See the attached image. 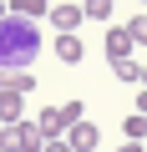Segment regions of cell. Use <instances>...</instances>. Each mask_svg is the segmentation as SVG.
<instances>
[{"instance_id": "1", "label": "cell", "mask_w": 147, "mask_h": 152, "mask_svg": "<svg viewBox=\"0 0 147 152\" xmlns=\"http://www.w3.org/2000/svg\"><path fill=\"white\" fill-rule=\"evenodd\" d=\"M41 51V26L26 20V15H10L0 20V71H26Z\"/></svg>"}, {"instance_id": "2", "label": "cell", "mask_w": 147, "mask_h": 152, "mask_svg": "<svg viewBox=\"0 0 147 152\" xmlns=\"http://www.w3.org/2000/svg\"><path fill=\"white\" fill-rule=\"evenodd\" d=\"M81 117H86V107H81V102H61V107H46V112H41V117H31V122H36L41 142H56V137H66L71 127H76Z\"/></svg>"}, {"instance_id": "3", "label": "cell", "mask_w": 147, "mask_h": 152, "mask_svg": "<svg viewBox=\"0 0 147 152\" xmlns=\"http://www.w3.org/2000/svg\"><path fill=\"white\" fill-rule=\"evenodd\" d=\"M0 152H41V132L31 117L10 122V127H0Z\"/></svg>"}, {"instance_id": "4", "label": "cell", "mask_w": 147, "mask_h": 152, "mask_svg": "<svg viewBox=\"0 0 147 152\" xmlns=\"http://www.w3.org/2000/svg\"><path fill=\"white\" fill-rule=\"evenodd\" d=\"M61 142H66V147H71V152H97V142H102V127H97V122H86V117H81V122H76V127H71V132H66V137H61Z\"/></svg>"}, {"instance_id": "5", "label": "cell", "mask_w": 147, "mask_h": 152, "mask_svg": "<svg viewBox=\"0 0 147 152\" xmlns=\"http://www.w3.org/2000/svg\"><path fill=\"white\" fill-rule=\"evenodd\" d=\"M46 20H51L56 36H76V31H81V5H51Z\"/></svg>"}, {"instance_id": "6", "label": "cell", "mask_w": 147, "mask_h": 152, "mask_svg": "<svg viewBox=\"0 0 147 152\" xmlns=\"http://www.w3.org/2000/svg\"><path fill=\"white\" fill-rule=\"evenodd\" d=\"M107 61H132V36H127V26H112V31H107Z\"/></svg>"}, {"instance_id": "7", "label": "cell", "mask_w": 147, "mask_h": 152, "mask_svg": "<svg viewBox=\"0 0 147 152\" xmlns=\"http://www.w3.org/2000/svg\"><path fill=\"white\" fill-rule=\"evenodd\" d=\"M51 5H56V0H10L5 10H10V15H26V20H41Z\"/></svg>"}, {"instance_id": "8", "label": "cell", "mask_w": 147, "mask_h": 152, "mask_svg": "<svg viewBox=\"0 0 147 152\" xmlns=\"http://www.w3.org/2000/svg\"><path fill=\"white\" fill-rule=\"evenodd\" d=\"M20 91H0V127H10V122H20Z\"/></svg>"}, {"instance_id": "9", "label": "cell", "mask_w": 147, "mask_h": 152, "mask_svg": "<svg viewBox=\"0 0 147 152\" xmlns=\"http://www.w3.org/2000/svg\"><path fill=\"white\" fill-rule=\"evenodd\" d=\"M81 51H86V46H81V36H56V56H61L66 66H76V61H81Z\"/></svg>"}, {"instance_id": "10", "label": "cell", "mask_w": 147, "mask_h": 152, "mask_svg": "<svg viewBox=\"0 0 147 152\" xmlns=\"http://www.w3.org/2000/svg\"><path fill=\"white\" fill-rule=\"evenodd\" d=\"M112 76L122 86H142V61H112Z\"/></svg>"}, {"instance_id": "11", "label": "cell", "mask_w": 147, "mask_h": 152, "mask_svg": "<svg viewBox=\"0 0 147 152\" xmlns=\"http://www.w3.org/2000/svg\"><path fill=\"white\" fill-rule=\"evenodd\" d=\"M112 15V0H81V20H107Z\"/></svg>"}, {"instance_id": "12", "label": "cell", "mask_w": 147, "mask_h": 152, "mask_svg": "<svg viewBox=\"0 0 147 152\" xmlns=\"http://www.w3.org/2000/svg\"><path fill=\"white\" fill-rule=\"evenodd\" d=\"M122 132H127V142H142V137H147V117H137V112L122 117Z\"/></svg>"}, {"instance_id": "13", "label": "cell", "mask_w": 147, "mask_h": 152, "mask_svg": "<svg viewBox=\"0 0 147 152\" xmlns=\"http://www.w3.org/2000/svg\"><path fill=\"white\" fill-rule=\"evenodd\" d=\"M31 86H36V76H26V71H10V76H5V91H20V96H26Z\"/></svg>"}, {"instance_id": "14", "label": "cell", "mask_w": 147, "mask_h": 152, "mask_svg": "<svg viewBox=\"0 0 147 152\" xmlns=\"http://www.w3.org/2000/svg\"><path fill=\"white\" fill-rule=\"evenodd\" d=\"M127 36H132V46H147V15H132L127 20Z\"/></svg>"}, {"instance_id": "15", "label": "cell", "mask_w": 147, "mask_h": 152, "mask_svg": "<svg viewBox=\"0 0 147 152\" xmlns=\"http://www.w3.org/2000/svg\"><path fill=\"white\" fill-rule=\"evenodd\" d=\"M41 152H71V147H66V142L56 137V142H41Z\"/></svg>"}, {"instance_id": "16", "label": "cell", "mask_w": 147, "mask_h": 152, "mask_svg": "<svg viewBox=\"0 0 147 152\" xmlns=\"http://www.w3.org/2000/svg\"><path fill=\"white\" fill-rule=\"evenodd\" d=\"M137 117H147V91H137Z\"/></svg>"}, {"instance_id": "17", "label": "cell", "mask_w": 147, "mask_h": 152, "mask_svg": "<svg viewBox=\"0 0 147 152\" xmlns=\"http://www.w3.org/2000/svg\"><path fill=\"white\" fill-rule=\"evenodd\" d=\"M122 152H142V147H137V142H122Z\"/></svg>"}, {"instance_id": "18", "label": "cell", "mask_w": 147, "mask_h": 152, "mask_svg": "<svg viewBox=\"0 0 147 152\" xmlns=\"http://www.w3.org/2000/svg\"><path fill=\"white\" fill-rule=\"evenodd\" d=\"M142 91H147V66H142Z\"/></svg>"}, {"instance_id": "19", "label": "cell", "mask_w": 147, "mask_h": 152, "mask_svg": "<svg viewBox=\"0 0 147 152\" xmlns=\"http://www.w3.org/2000/svg\"><path fill=\"white\" fill-rule=\"evenodd\" d=\"M0 20H5V0H0Z\"/></svg>"}, {"instance_id": "20", "label": "cell", "mask_w": 147, "mask_h": 152, "mask_svg": "<svg viewBox=\"0 0 147 152\" xmlns=\"http://www.w3.org/2000/svg\"><path fill=\"white\" fill-rule=\"evenodd\" d=\"M112 5H117V0H112Z\"/></svg>"}]
</instances>
